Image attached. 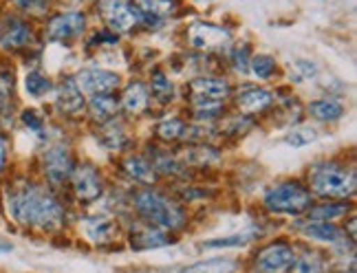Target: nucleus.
I'll return each instance as SVG.
<instances>
[{"instance_id": "obj_1", "label": "nucleus", "mask_w": 357, "mask_h": 273, "mask_svg": "<svg viewBox=\"0 0 357 273\" xmlns=\"http://www.w3.org/2000/svg\"><path fill=\"white\" fill-rule=\"evenodd\" d=\"M9 214L22 225L53 229L62 225L64 210L56 196L38 185H22L9 194Z\"/></svg>"}, {"instance_id": "obj_2", "label": "nucleus", "mask_w": 357, "mask_h": 273, "mask_svg": "<svg viewBox=\"0 0 357 273\" xmlns=\"http://www.w3.org/2000/svg\"><path fill=\"white\" fill-rule=\"evenodd\" d=\"M132 208L144 218L146 225L159 227L163 231H174L185 225V212L181 210V205H176L155 189H139L132 196Z\"/></svg>"}, {"instance_id": "obj_3", "label": "nucleus", "mask_w": 357, "mask_h": 273, "mask_svg": "<svg viewBox=\"0 0 357 273\" xmlns=\"http://www.w3.org/2000/svg\"><path fill=\"white\" fill-rule=\"evenodd\" d=\"M309 192L324 198H349L355 192V172L342 163H318L309 170Z\"/></svg>"}, {"instance_id": "obj_4", "label": "nucleus", "mask_w": 357, "mask_h": 273, "mask_svg": "<svg viewBox=\"0 0 357 273\" xmlns=\"http://www.w3.org/2000/svg\"><path fill=\"white\" fill-rule=\"evenodd\" d=\"M265 205L278 214H302L311 208V192L298 181H284L265 194Z\"/></svg>"}, {"instance_id": "obj_5", "label": "nucleus", "mask_w": 357, "mask_h": 273, "mask_svg": "<svg viewBox=\"0 0 357 273\" xmlns=\"http://www.w3.org/2000/svg\"><path fill=\"white\" fill-rule=\"evenodd\" d=\"M100 13L108 29L117 33H126L139 20V13L128 3V0H100Z\"/></svg>"}, {"instance_id": "obj_6", "label": "nucleus", "mask_w": 357, "mask_h": 273, "mask_svg": "<svg viewBox=\"0 0 357 273\" xmlns=\"http://www.w3.org/2000/svg\"><path fill=\"white\" fill-rule=\"evenodd\" d=\"M296 251L289 242H271L256 254V269L260 273H282L291 267Z\"/></svg>"}, {"instance_id": "obj_7", "label": "nucleus", "mask_w": 357, "mask_h": 273, "mask_svg": "<svg viewBox=\"0 0 357 273\" xmlns=\"http://www.w3.org/2000/svg\"><path fill=\"white\" fill-rule=\"evenodd\" d=\"M188 42L199 51H214L229 42V31L212 22H195L188 29Z\"/></svg>"}, {"instance_id": "obj_8", "label": "nucleus", "mask_w": 357, "mask_h": 273, "mask_svg": "<svg viewBox=\"0 0 357 273\" xmlns=\"http://www.w3.org/2000/svg\"><path fill=\"white\" fill-rule=\"evenodd\" d=\"M71 181H73V189H75V196L79 201H95L100 198L104 192V181H102V174L95 170L89 163H82V166H75L71 172Z\"/></svg>"}, {"instance_id": "obj_9", "label": "nucleus", "mask_w": 357, "mask_h": 273, "mask_svg": "<svg viewBox=\"0 0 357 273\" xmlns=\"http://www.w3.org/2000/svg\"><path fill=\"white\" fill-rule=\"evenodd\" d=\"M84 26H86L84 13L66 11L49 22L47 36H49V40H53V42H68V40H75L84 33Z\"/></svg>"}, {"instance_id": "obj_10", "label": "nucleus", "mask_w": 357, "mask_h": 273, "mask_svg": "<svg viewBox=\"0 0 357 273\" xmlns=\"http://www.w3.org/2000/svg\"><path fill=\"white\" fill-rule=\"evenodd\" d=\"M75 84L82 93L89 95H111L115 88H119V75L104 71V68H91V71H82L77 75Z\"/></svg>"}, {"instance_id": "obj_11", "label": "nucleus", "mask_w": 357, "mask_h": 273, "mask_svg": "<svg viewBox=\"0 0 357 273\" xmlns=\"http://www.w3.org/2000/svg\"><path fill=\"white\" fill-rule=\"evenodd\" d=\"M73 159L68 155L64 146H53L45 153V174L51 183H62L66 181L73 172Z\"/></svg>"}, {"instance_id": "obj_12", "label": "nucleus", "mask_w": 357, "mask_h": 273, "mask_svg": "<svg viewBox=\"0 0 357 273\" xmlns=\"http://www.w3.org/2000/svg\"><path fill=\"white\" fill-rule=\"evenodd\" d=\"M192 104L197 102H221L229 95V84L221 77H197L190 81Z\"/></svg>"}, {"instance_id": "obj_13", "label": "nucleus", "mask_w": 357, "mask_h": 273, "mask_svg": "<svg viewBox=\"0 0 357 273\" xmlns=\"http://www.w3.org/2000/svg\"><path fill=\"white\" fill-rule=\"evenodd\" d=\"M271 100L273 98H271L269 91L258 88V86H245L236 95V106L241 108V113H245V115H256V113L267 111Z\"/></svg>"}, {"instance_id": "obj_14", "label": "nucleus", "mask_w": 357, "mask_h": 273, "mask_svg": "<svg viewBox=\"0 0 357 273\" xmlns=\"http://www.w3.org/2000/svg\"><path fill=\"white\" fill-rule=\"evenodd\" d=\"M29 42H31V29L26 22L18 18H9L0 26V45L5 49H22Z\"/></svg>"}, {"instance_id": "obj_15", "label": "nucleus", "mask_w": 357, "mask_h": 273, "mask_svg": "<svg viewBox=\"0 0 357 273\" xmlns=\"http://www.w3.org/2000/svg\"><path fill=\"white\" fill-rule=\"evenodd\" d=\"M58 108L62 113L77 117L82 111H84V98H82V91L77 88L75 79H64L58 86V100H56Z\"/></svg>"}, {"instance_id": "obj_16", "label": "nucleus", "mask_w": 357, "mask_h": 273, "mask_svg": "<svg viewBox=\"0 0 357 273\" xmlns=\"http://www.w3.org/2000/svg\"><path fill=\"white\" fill-rule=\"evenodd\" d=\"M132 247L137 249H157L163 247V244L172 242V238L166 234L163 229L153 227V225H139L137 229H132Z\"/></svg>"}, {"instance_id": "obj_17", "label": "nucleus", "mask_w": 357, "mask_h": 273, "mask_svg": "<svg viewBox=\"0 0 357 273\" xmlns=\"http://www.w3.org/2000/svg\"><path fill=\"white\" fill-rule=\"evenodd\" d=\"M84 234L93 242H111L117 236V225L113 218L106 216H93L84 221Z\"/></svg>"}, {"instance_id": "obj_18", "label": "nucleus", "mask_w": 357, "mask_h": 273, "mask_svg": "<svg viewBox=\"0 0 357 273\" xmlns=\"http://www.w3.org/2000/svg\"><path fill=\"white\" fill-rule=\"evenodd\" d=\"M123 172H126L132 181L142 185H153L157 181V170L153 168V163L144 157H128L123 161Z\"/></svg>"}, {"instance_id": "obj_19", "label": "nucleus", "mask_w": 357, "mask_h": 273, "mask_svg": "<svg viewBox=\"0 0 357 273\" xmlns=\"http://www.w3.org/2000/svg\"><path fill=\"white\" fill-rule=\"evenodd\" d=\"M148 102H150V95L142 81H132L121 95V108L130 115H139L142 111H146Z\"/></svg>"}, {"instance_id": "obj_20", "label": "nucleus", "mask_w": 357, "mask_h": 273, "mask_svg": "<svg viewBox=\"0 0 357 273\" xmlns=\"http://www.w3.org/2000/svg\"><path fill=\"white\" fill-rule=\"evenodd\" d=\"M309 113L318 121H337L344 115V104L333 98H322L309 104Z\"/></svg>"}, {"instance_id": "obj_21", "label": "nucleus", "mask_w": 357, "mask_h": 273, "mask_svg": "<svg viewBox=\"0 0 357 273\" xmlns=\"http://www.w3.org/2000/svg\"><path fill=\"white\" fill-rule=\"evenodd\" d=\"M89 113L95 121L106 124V121L115 119L117 102L113 100V95H93L91 102H89Z\"/></svg>"}, {"instance_id": "obj_22", "label": "nucleus", "mask_w": 357, "mask_h": 273, "mask_svg": "<svg viewBox=\"0 0 357 273\" xmlns=\"http://www.w3.org/2000/svg\"><path fill=\"white\" fill-rule=\"evenodd\" d=\"M135 5L139 7V11L150 20H159V18H166L172 16L176 11L178 3L176 0H135Z\"/></svg>"}, {"instance_id": "obj_23", "label": "nucleus", "mask_w": 357, "mask_h": 273, "mask_svg": "<svg viewBox=\"0 0 357 273\" xmlns=\"http://www.w3.org/2000/svg\"><path fill=\"white\" fill-rule=\"evenodd\" d=\"M349 212V205H337V203H322L318 208L309 210V223H331L335 218L344 216Z\"/></svg>"}, {"instance_id": "obj_24", "label": "nucleus", "mask_w": 357, "mask_h": 273, "mask_svg": "<svg viewBox=\"0 0 357 273\" xmlns=\"http://www.w3.org/2000/svg\"><path fill=\"white\" fill-rule=\"evenodd\" d=\"M236 263L229 260V258H214V260H205L185 267L181 273H234Z\"/></svg>"}, {"instance_id": "obj_25", "label": "nucleus", "mask_w": 357, "mask_h": 273, "mask_svg": "<svg viewBox=\"0 0 357 273\" xmlns=\"http://www.w3.org/2000/svg\"><path fill=\"white\" fill-rule=\"evenodd\" d=\"M305 234L315 240H324V242H333V244L344 238V234H342L333 223H309L305 227Z\"/></svg>"}, {"instance_id": "obj_26", "label": "nucleus", "mask_w": 357, "mask_h": 273, "mask_svg": "<svg viewBox=\"0 0 357 273\" xmlns=\"http://www.w3.org/2000/svg\"><path fill=\"white\" fill-rule=\"evenodd\" d=\"M100 136H102V143L108 150H119L123 143H126V132H123V126L117 124L115 119L102 124V134Z\"/></svg>"}, {"instance_id": "obj_27", "label": "nucleus", "mask_w": 357, "mask_h": 273, "mask_svg": "<svg viewBox=\"0 0 357 273\" xmlns=\"http://www.w3.org/2000/svg\"><path fill=\"white\" fill-rule=\"evenodd\" d=\"M289 269L291 273H324V260L318 254L307 251L302 256H296Z\"/></svg>"}, {"instance_id": "obj_28", "label": "nucleus", "mask_w": 357, "mask_h": 273, "mask_svg": "<svg viewBox=\"0 0 357 273\" xmlns=\"http://www.w3.org/2000/svg\"><path fill=\"white\" fill-rule=\"evenodd\" d=\"M24 86H26V93L33 95V98H43V95H47L51 91V79L43 73H29L24 79Z\"/></svg>"}, {"instance_id": "obj_29", "label": "nucleus", "mask_w": 357, "mask_h": 273, "mask_svg": "<svg viewBox=\"0 0 357 273\" xmlns=\"http://www.w3.org/2000/svg\"><path fill=\"white\" fill-rule=\"evenodd\" d=\"M250 68L258 79H269L276 73V60L269 56H254L250 60Z\"/></svg>"}, {"instance_id": "obj_30", "label": "nucleus", "mask_w": 357, "mask_h": 273, "mask_svg": "<svg viewBox=\"0 0 357 273\" xmlns=\"http://www.w3.org/2000/svg\"><path fill=\"white\" fill-rule=\"evenodd\" d=\"M183 132H185V124L181 119H166L157 126V134L166 141H176L178 136H183Z\"/></svg>"}, {"instance_id": "obj_31", "label": "nucleus", "mask_w": 357, "mask_h": 273, "mask_svg": "<svg viewBox=\"0 0 357 273\" xmlns=\"http://www.w3.org/2000/svg\"><path fill=\"white\" fill-rule=\"evenodd\" d=\"M150 88H153V95L159 102H170L172 100V81L163 75L161 71H157L153 75V81H150Z\"/></svg>"}, {"instance_id": "obj_32", "label": "nucleus", "mask_w": 357, "mask_h": 273, "mask_svg": "<svg viewBox=\"0 0 357 273\" xmlns=\"http://www.w3.org/2000/svg\"><path fill=\"white\" fill-rule=\"evenodd\" d=\"M318 139V130L315 128H294L289 134H287V143L294 146V148H305L309 143H313Z\"/></svg>"}, {"instance_id": "obj_33", "label": "nucleus", "mask_w": 357, "mask_h": 273, "mask_svg": "<svg viewBox=\"0 0 357 273\" xmlns=\"http://www.w3.org/2000/svg\"><path fill=\"white\" fill-rule=\"evenodd\" d=\"M256 236V231H243V234H236V236H227V238H218V240H210L205 242V247L212 249V247H238V244H245L250 242L252 238Z\"/></svg>"}, {"instance_id": "obj_34", "label": "nucleus", "mask_w": 357, "mask_h": 273, "mask_svg": "<svg viewBox=\"0 0 357 273\" xmlns=\"http://www.w3.org/2000/svg\"><path fill=\"white\" fill-rule=\"evenodd\" d=\"M11 88H13V81L9 77H5V75H0V111H3V108L7 106Z\"/></svg>"}, {"instance_id": "obj_35", "label": "nucleus", "mask_w": 357, "mask_h": 273, "mask_svg": "<svg viewBox=\"0 0 357 273\" xmlns=\"http://www.w3.org/2000/svg\"><path fill=\"white\" fill-rule=\"evenodd\" d=\"M22 121H24V124L29 126L31 130H36V132L43 130V119H40V115L33 113V111H26V113L22 115Z\"/></svg>"}, {"instance_id": "obj_36", "label": "nucleus", "mask_w": 357, "mask_h": 273, "mask_svg": "<svg viewBox=\"0 0 357 273\" xmlns=\"http://www.w3.org/2000/svg\"><path fill=\"white\" fill-rule=\"evenodd\" d=\"M247 47H241V49H236V53H234V66L238 68V71H247Z\"/></svg>"}, {"instance_id": "obj_37", "label": "nucleus", "mask_w": 357, "mask_h": 273, "mask_svg": "<svg viewBox=\"0 0 357 273\" xmlns=\"http://www.w3.org/2000/svg\"><path fill=\"white\" fill-rule=\"evenodd\" d=\"M5 159H7V139H5L3 134H0V172H3Z\"/></svg>"}, {"instance_id": "obj_38", "label": "nucleus", "mask_w": 357, "mask_h": 273, "mask_svg": "<svg viewBox=\"0 0 357 273\" xmlns=\"http://www.w3.org/2000/svg\"><path fill=\"white\" fill-rule=\"evenodd\" d=\"M31 3H33V0H29V3H26V5H31Z\"/></svg>"}]
</instances>
